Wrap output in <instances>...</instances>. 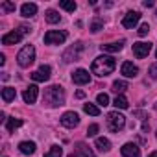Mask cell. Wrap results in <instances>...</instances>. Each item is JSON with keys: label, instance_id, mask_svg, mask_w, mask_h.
<instances>
[{"label": "cell", "instance_id": "obj_35", "mask_svg": "<svg viewBox=\"0 0 157 157\" xmlns=\"http://www.w3.org/2000/svg\"><path fill=\"white\" fill-rule=\"evenodd\" d=\"M142 6H144V8H153V2H151V0H144Z\"/></svg>", "mask_w": 157, "mask_h": 157}, {"label": "cell", "instance_id": "obj_10", "mask_svg": "<svg viewBox=\"0 0 157 157\" xmlns=\"http://www.w3.org/2000/svg\"><path fill=\"white\" fill-rule=\"evenodd\" d=\"M139 19H140V13H139V11H128V13L124 15V19H122V26L128 28V30H131V28L137 26Z\"/></svg>", "mask_w": 157, "mask_h": 157}, {"label": "cell", "instance_id": "obj_17", "mask_svg": "<svg viewBox=\"0 0 157 157\" xmlns=\"http://www.w3.org/2000/svg\"><path fill=\"white\" fill-rule=\"evenodd\" d=\"M35 13H37V6H35V4H32V2L22 4V8H21V15H22V17L30 19V17H33Z\"/></svg>", "mask_w": 157, "mask_h": 157}, {"label": "cell", "instance_id": "obj_25", "mask_svg": "<svg viewBox=\"0 0 157 157\" xmlns=\"http://www.w3.org/2000/svg\"><path fill=\"white\" fill-rule=\"evenodd\" d=\"M21 126H22V120H21V118H10L8 124H6V128H8L10 133H13V131H15L17 128H21Z\"/></svg>", "mask_w": 157, "mask_h": 157}, {"label": "cell", "instance_id": "obj_29", "mask_svg": "<svg viewBox=\"0 0 157 157\" xmlns=\"http://www.w3.org/2000/svg\"><path fill=\"white\" fill-rule=\"evenodd\" d=\"M100 30H104V21L94 19V21L91 22V32H93V33H96V32H100Z\"/></svg>", "mask_w": 157, "mask_h": 157}, {"label": "cell", "instance_id": "obj_42", "mask_svg": "<svg viewBox=\"0 0 157 157\" xmlns=\"http://www.w3.org/2000/svg\"><path fill=\"white\" fill-rule=\"evenodd\" d=\"M155 107H157V105H155Z\"/></svg>", "mask_w": 157, "mask_h": 157}, {"label": "cell", "instance_id": "obj_23", "mask_svg": "<svg viewBox=\"0 0 157 157\" xmlns=\"http://www.w3.org/2000/svg\"><path fill=\"white\" fill-rule=\"evenodd\" d=\"M59 8H63L65 11H70V13H74L76 11V2H74V0H61V2H59Z\"/></svg>", "mask_w": 157, "mask_h": 157}, {"label": "cell", "instance_id": "obj_5", "mask_svg": "<svg viewBox=\"0 0 157 157\" xmlns=\"http://www.w3.org/2000/svg\"><path fill=\"white\" fill-rule=\"evenodd\" d=\"M67 41V32H59V30H50L44 33V43L46 44H63Z\"/></svg>", "mask_w": 157, "mask_h": 157}, {"label": "cell", "instance_id": "obj_33", "mask_svg": "<svg viewBox=\"0 0 157 157\" xmlns=\"http://www.w3.org/2000/svg\"><path fill=\"white\" fill-rule=\"evenodd\" d=\"M148 32H150V26H148V22L140 24V28H139V35H140V37H144V35H148Z\"/></svg>", "mask_w": 157, "mask_h": 157}, {"label": "cell", "instance_id": "obj_38", "mask_svg": "<svg viewBox=\"0 0 157 157\" xmlns=\"http://www.w3.org/2000/svg\"><path fill=\"white\" fill-rule=\"evenodd\" d=\"M148 157H157V151H151V153H150Z\"/></svg>", "mask_w": 157, "mask_h": 157}, {"label": "cell", "instance_id": "obj_11", "mask_svg": "<svg viewBox=\"0 0 157 157\" xmlns=\"http://www.w3.org/2000/svg\"><path fill=\"white\" fill-rule=\"evenodd\" d=\"M151 50V43H135L133 44V54L139 57V59H144Z\"/></svg>", "mask_w": 157, "mask_h": 157}, {"label": "cell", "instance_id": "obj_30", "mask_svg": "<svg viewBox=\"0 0 157 157\" xmlns=\"http://www.w3.org/2000/svg\"><path fill=\"white\" fill-rule=\"evenodd\" d=\"M96 102H98V105H109V96L105 94V93H102V94H98V98H96Z\"/></svg>", "mask_w": 157, "mask_h": 157}, {"label": "cell", "instance_id": "obj_19", "mask_svg": "<svg viewBox=\"0 0 157 157\" xmlns=\"http://www.w3.org/2000/svg\"><path fill=\"white\" fill-rule=\"evenodd\" d=\"M15 96H17V91H15L13 87H4V89H2V100H4L6 104L13 102Z\"/></svg>", "mask_w": 157, "mask_h": 157}, {"label": "cell", "instance_id": "obj_32", "mask_svg": "<svg viewBox=\"0 0 157 157\" xmlns=\"http://www.w3.org/2000/svg\"><path fill=\"white\" fill-rule=\"evenodd\" d=\"M98 129H100L98 124H91V126L87 128V135H89V137H94V135L98 133Z\"/></svg>", "mask_w": 157, "mask_h": 157}, {"label": "cell", "instance_id": "obj_24", "mask_svg": "<svg viewBox=\"0 0 157 157\" xmlns=\"http://www.w3.org/2000/svg\"><path fill=\"white\" fill-rule=\"evenodd\" d=\"M128 89V83L126 82H122V80H117L115 83H113V93H117L118 96H122V93Z\"/></svg>", "mask_w": 157, "mask_h": 157}, {"label": "cell", "instance_id": "obj_27", "mask_svg": "<svg viewBox=\"0 0 157 157\" xmlns=\"http://www.w3.org/2000/svg\"><path fill=\"white\" fill-rule=\"evenodd\" d=\"M113 105H115L117 109H128V105H129V104H128V100H126L124 96H117V98H115V102H113Z\"/></svg>", "mask_w": 157, "mask_h": 157}, {"label": "cell", "instance_id": "obj_9", "mask_svg": "<svg viewBox=\"0 0 157 157\" xmlns=\"http://www.w3.org/2000/svg\"><path fill=\"white\" fill-rule=\"evenodd\" d=\"M72 82H74L76 85H85V83L91 82V74H89L85 68H78V70L72 74Z\"/></svg>", "mask_w": 157, "mask_h": 157}, {"label": "cell", "instance_id": "obj_26", "mask_svg": "<svg viewBox=\"0 0 157 157\" xmlns=\"http://www.w3.org/2000/svg\"><path fill=\"white\" fill-rule=\"evenodd\" d=\"M61 155H63V148L57 146V144H54V146L44 153V157H61Z\"/></svg>", "mask_w": 157, "mask_h": 157}, {"label": "cell", "instance_id": "obj_37", "mask_svg": "<svg viewBox=\"0 0 157 157\" xmlns=\"http://www.w3.org/2000/svg\"><path fill=\"white\" fill-rule=\"evenodd\" d=\"M6 63V56L4 54H0V65H4Z\"/></svg>", "mask_w": 157, "mask_h": 157}, {"label": "cell", "instance_id": "obj_18", "mask_svg": "<svg viewBox=\"0 0 157 157\" xmlns=\"http://www.w3.org/2000/svg\"><path fill=\"white\" fill-rule=\"evenodd\" d=\"M94 144H96V150L98 151H109L111 150V140L105 139V137H98Z\"/></svg>", "mask_w": 157, "mask_h": 157}, {"label": "cell", "instance_id": "obj_16", "mask_svg": "<svg viewBox=\"0 0 157 157\" xmlns=\"http://www.w3.org/2000/svg\"><path fill=\"white\" fill-rule=\"evenodd\" d=\"M122 48H124V41L107 43V44H102V46H100V50H102V52H111V54H115V52H120Z\"/></svg>", "mask_w": 157, "mask_h": 157}, {"label": "cell", "instance_id": "obj_21", "mask_svg": "<svg viewBox=\"0 0 157 157\" xmlns=\"http://www.w3.org/2000/svg\"><path fill=\"white\" fill-rule=\"evenodd\" d=\"M76 150H78V153L83 155V157H96V155L91 151V148H89L87 144H83V142H78V144H76Z\"/></svg>", "mask_w": 157, "mask_h": 157}, {"label": "cell", "instance_id": "obj_34", "mask_svg": "<svg viewBox=\"0 0 157 157\" xmlns=\"http://www.w3.org/2000/svg\"><path fill=\"white\" fill-rule=\"evenodd\" d=\"M150 78L151 80H157V63L150 67Z\"/></svg>", "mask_w": 157, "mask_h": 157}, {"label": "cell", "instance_id": "obj_41", "mask_svg": "<svg viewBox=\"0 0 157 157\" xmlns=\"http://www.w3.org/2000/svg\"><path fill=\"white\" fill-rule=\"evenodd\" d=\"M155 137H157V131H155Z\"/></svg>", "mask_w": 157, "mask_h": 157}, {"label": "cell", "instance_id": "obj_39", "mask_svg": "<svg viewBox=\"0 0 157 157\" xmlns=\"http://www.w3.org/2000/svg\"><path fill=\"white\" fill-rule=\"evenodd\" d=\"M68 157H80V153H70Z\"/></svg>", "mask_w": 157, "mask_h": 157}, {"label": "cell", "instance_id": "obj_31", "mask_svg": "<svg viewBox=\"0 0 157 157\" xmlns=\"http://www.w3.org/2000/svg\"><path fill=\"white\" fill-rule=\"evenodd\" d=\"M0 10L6 11V13H11V11H15V4H13V2H2Z\"/></svg>", "mask_w": 157, "mask_h": 157}, {"label": "cell", "instance_id": "obj_28", "mask_svg": "<svg viewBox=\"0 0 157 157\" xmlns=\"http://www.w3.org/2000/svg\"><path fill=\"white\" fill-rule=\"evenodd\" d=\"M83 111H85L87 115H93V117H98V115H100V109H98L94 104H85V105H83Z\"/></svg>", "mask_w": 157, "mask_h": 157}, {"label": "cell", "instance_id": "obj_13", "mask_svg": "<svg viewBox=\"0 0 157 157\" xmlns=\"http://www.w3.org/2000/svg\"><path fill=\"white\" fill-rule=\"evenodd\" d=\"M120 151H122L124 157H139V155H140V148H139L137 144H133V142H126V144L120 148Z\"/></svg>", "mask_w": 157, "mask_h": 157}, {"label": "cell", "instance_id": "obj_4", "mask_svg": "<svg viewBox=\"0 0 157 157\" xmlns=\"http://www.w3.org/2000/svg\"><path fill=\"white\" fill-rule=\"evenodd\" d=\"M124 126H126V117L124 115H120L118 111H113V113L107 115V128L111 131L118 133V131L124 129Z\"/></svg>", "mask_w": 157, "mask_h": 157}, {"label": "cell", "instance_id": "obj_40", "mask_svg": "<svg viewBox=\"0 0 157 157\" xmlns=\"http://www.w3.org/2000/svg\"><path fill=\"white\" fill-rule=\"evenodd\" d=\"M155 57H157V50H155Z\"/></svg>", "mask_w": 157, "mask_h": 157}, {"label": "cell", "instance_id": "obj_36", "mask_svg": "<svg viewBox=\"0 0 157 157\" xmlns=\"http://www.w3.org/2000/svg\"><path fill=\"white\" fill-rule=\"evenodd\" d=\"M76 96H78V98H85V93H83V91H78Z\"/></svg>", "mask_w": 157, "mask_h": 157}, {"label": "cell", "instance_id": "obj_1", "mask_svg": "<svg viewBox=\"0 0 157 157\" xmlns=\"http://www.w3.org/2000/svg\"><path fill=\"white\" fill-rule=\"evenodd\" d=\"M93 72L100 78H105L109 76L115 68H117V61L111 57V56H98L94 61H93Z\"/></svg>", "mask_w": 157, "mask_h": 157}, {"label": "cell", "instance_id": "obj_22", "mask_svg": "<svg viewBox=\"0 0 157 157\" xmlns=\"http://www.w3.org/2000/svg\"><path fill=\"white\" fill-rule=\"evenodd\" d=\"M44 19H46V22L56 24V22H59V21H61V15H59L56 10H48V11L44 13Z\"/></svg>", "mask_w": 157, "mask_h": 157}, {"label": "cell", "instance_id": "obj_6", "mask_svg": "<svg viewBox=\"0 0 157 157\" xmlns=\"http://www.w3.org/2000/svg\"><path fill=\"white\" fill-rule=\"evenodd\" d=\"M82 52H83V44L82 43H76L74 46H70V48H67L65 50V54H63V59L68 63V61H78L82 57Z\"/></svg>", "mask_w": 157, "mask_h": 157}, {"label": "cell", "instance_id": "obj_12", "mask_svg": "<svg viewBox=\"0 0 157 157\" xmlns=\"http://www.w3.org/2000/svg\"><path fill=\"white\" fill-rule=\"evenodd\" d=\"M37 94H39V87H37V85H30V87H26V89H24L22 98H24V102H26V104H35Z\"/></svg>", "mask_w": 157, "mask_h": 157}, {"label": "cell", "instance_id": "obj_8", "mask_svg": "<svg viewBox=\"0 0 157 157\" xmlns=\"http://www.w3.org/2000/svg\"><path fill=\"white\" fill-rule=\"evenodd\" d=\"M50 76H52V68L48 65H41L33 74H32V80L33 82H46L50 80Z\"/></svg>", "mask_w": 157, "mask_h": 157}, {"label": "cell", "instance_id": "obj_14", "mask_svg": "<svg viewBox=\"0 0 157 157\" xmlns=\"http://www.w3.org/2000/svg\"><path fill=\"white\" fill-rule=\"evenodd\" d=\"M21 39H22V33L19 32V30H15V32H10V33H4L2 35V44H17V43H21Z\"/></svg>", "mask_w": 157, "mask_h": 157}, {"label": "cell", "instance_id": "obj_3", "mask_svg": "<svg viewBox=\"0 0 157 157\" xmlns=\"http://www.w3.org/2000/svg\"><path fill=\"white\" fill-rule=\"evenodd\" d=\"M33 61H35V48H33L32 44L22 46V50L17 54V63H19V67L26 68V67H30Z\"/></svg>", "mask_w": 157, "mask_h": 157}, {"label": "cell", "instance_id": "obj_15", "mask_svg": "<svg viewBox=\"0 0 157 157\" xmlns=\"http://www.w3.org/2000/svg\"><path fill=\"white\" fill-rule=\"evenodd\" d=\"M120 72H122L126 78H135V76L139 74V68H137L131 61H124L122 67H120Z\"/></svg>", "mask_w": 157, "mask_h": 157}, {"label": "cell", "instance_id": "obj_7", "mask_svg": "<svg viewBox=\"0 0 157 157\" xmlns=\"http://www.w3.org/2000/svg\"><path fill=\"white\" fill-rule=\"evenodd\" d=\"M78 124H80V115H78L76 111H67V113H63V117H61V126H65V128H76Z\"/></svg>", "mask_w": 157, "mask_h": 157}, {"label": "cell", "instance_id": "obj_2", "mask_svg": "<svg viewBox=\"0 0 157 157\" xmlns=\"http://www.w3.org/2000/svg\"><path fill=\"white\" fill-rule=\"evenodd\" d=\"M44 104L50 107H59L65 104V91L61 85H50L44 89V96H43Z\"/></svg>", "mask_w": 157, "mask_h": 157}, {"label": "cell", "instance_id": "obj_20", "mask_svg": "<svg viewBox=\"0 0 157 157\" xmlns=\"http://www.w3.org/2000/svg\"><path fill=\"white\" fill-rule=\"evenodd\" d=\"M19 150H21L24 155H32V153L35 151V142H32V140H24V142L19 144Z\"/></svg>", "mask_w": 157, "mask_h": 157}]
</instances>
